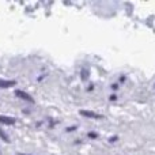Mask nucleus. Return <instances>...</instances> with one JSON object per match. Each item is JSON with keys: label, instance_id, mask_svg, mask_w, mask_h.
<instances>
[{"label": "nucleus", "instance_id": "nucleus-5", "mask_svg": "<svg viewBox=\"0 0 155 155\" xmlns=\"http://www.w3.org/2000/svg\"><path fill=\"white\" fill-rule=\"evenodd\" d=\"M88 76H90V70H88L87 67H84V68L82 70V79H83V80H87Z\"/></svg>", "mask_w": 155, "mask_h": 155}, {"label": "nucleus", "instance_id": "nucleus-4", "mask_svg": "<svg viewBox=\"0 0 155 155\" xmlns=\"http://www.w3.org/2000/svg\"><path fill=\"white\" fill-rule=\"evenodd\" d=\"M15 84L14 80H4V79H0V88H7L11 87V86Z\"/></svg>", "mask_w": 155, "mask_h": 155}, {"label": "nucleus", "instance_id": "nucleus-3", "mask_svg": "<svg viewBox=\"0 0 155 155\" xmlns=\"http://www.w3.org/2000/svg\"><path fill=\"white\" fill-rule=\"evenodd\" d=\"M0 123L7 124V125H12V124H15V118L7 117V116H0Z\"/></svg>", "mask_w": 155, "mask_h": 155}, {"label": "nucleus", "instance_id": "nucleus-1", "mask_svg": "<svg viewBox=\"0 0 155 155\" xmlns=\"http://www.w3.org/2000/svg\"><path fill=\"white\" fill-rule=\"evenodd\" d=\"M15 95L16 97H19V98H22V99H25V101H29V102H33V98L29 95V94H26L25 91H21V90H16L15 91Z\"/></svg>", "mask_w": 155, "mask_h": 155}, {"label": "nucleus", "instance_id": "nucleus-2", "mask_svg": "<svg viewBox=\"0 0 155 155\" xmlns=\"http://www.w3.org/2000/svg\"><path fill=\"white\" fill-rule=\"evenodd\" d=\"M80 114L84 116V117H91V118H101L102 116L98 114V113H94V112H88V110H82Z\"/></svg>", "mask_w": 155, "mask_h": 155}]
</instances>
